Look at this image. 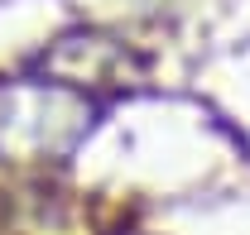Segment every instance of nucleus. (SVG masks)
I'll return each mask as SVG.
<instances>
[{"label":"nucleus","mask_w":250,"mask_h":235,"mask_svg":"<svg viewBox=\"0 0 250 235\" xmlns=\"http://www.w3.org/2000/svg\"><path fill=\"white\" fill-rule=\"evenodd\" d=\"M87 96L72 82H10L0 87V154L53 158L87 130Z\"/></svg>","instance_id":"1"}]
</instances>
